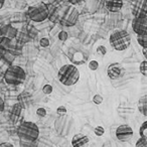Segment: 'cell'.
Instances as JSON below:
<instances>
[{
    "label": "cell",
    "mask_w": 147,
    "mask_h": 147,
    "mask_svg": "<svg viewBox=\"0 0 147 147\" xmlns=\"http://www.w3.org/2000/svg\"><path fill=\"white\" fill-rule=\"evenodd\" d=\"M90 139L88 136L82 134V133H78V134L74 135L73 139H71V146L73 147H85L89 143Z\"/></svg>",
    "instance_id": "5bb4252c"
},
{
    "label": "cell",
    "mask_w": 147,
    "mask_h": 147,
    "mask_svg": "<svg viewBox=\"0 0 147 147\" xmlns=\"http://www.w3.org/2000/svg\"><path fill=\"white\" fill-rule=\"evenodd\" d=\"M137 42L142 49H147V34L137 35Z\"/></svg>",
    "instance_id": "e0dca14e"
},
{
    "label": "cell",
    "mask_w": 147,
    "mask_h": 147,
    "mask_svg": "<svg viewBox=\"0 0 147 147\" xmlns=\"http://www.w3.org/2000/svg\"><path fill=\"white\" fill-rule=\"evenodd\" d=\"M139 71L144 77H147V59L141 61L140 65H139Z\"/></svg>",
    "instance_id": "d6986e66"
},
{
    "label": "cell",
    "mask_w": 147,
    "mask_h": 147,
    "mask_svg": "<svg viewBox=\"0 0 147 147\" xmlns=\"http://www.w3.org/2000/svg\"><path fill=\"white\" fill-rule=\"evenodd\" d=\"M53 86L49 84H45V86L42 87V92H43V94H45V95L51 94V93H53Z\"/></svg>",
    "instance_id": "7402d4cb"
},
{
    "label": "cell",
    "mask_w": 147,
    "mask_h": 147,
    "mask_svg": "<svg viewBox=\"0 0 147 147\" xmlns=\"http://www.w3.org/2000/svg\"><path fill=\"white\" fill-rule=\"evenodd\" d=\"M132 29L137 35L147 34V16L134 17L132 20Z\"/></svg>",
    "instance_id": "30bf717a"
},
{
    "label": "cell",
    "mask_w": 147,
    "mask_h": 147,
    "mask_svg": "<svg viewBox=\"0 0 147 147\" xmlns=\"http://www.w3.org/2000/svg\"><path fill=\"white\" fill-rule=\"evenodd\" d=\"M94 132L97 136L100 137V136H103V135H104L105 129H104V127H102V126H97L96 128L94 129Z\"/></svg>",
    "instance_id": "cb8c5ba5"
},
{
    "label": "cell",
    "mask_w": 147,
    "mask_h": 147,
    "mask_svg": "<svg viewBox=\"0 0 147 147\" xmlns=\"http://www.w3.org/2000/svg\"><path fill=\"white\" fill-rule=\"evenodd\" d=\"M75 121L69 114L59 116L55 121V129L59 136H67L71 132Z\"/></svg>",
    "instance_id": "8992f818"
},
{
    "label": "cell",
    "mask_w": 147,
    "mask_h": 147,
    "mask_svg": "<svg viewBox=\"0 0 147 147\" xmlns=\"http://www.w3.org/2000/svg\"><path fill=\"white\" fill-rule=\"evenodd\" d=\"M131 12L134 17L147 16V0H134L131 5Z\"/></svg>",
    "instance_id": "9c48e42d"
},
{
    "label": "cell",
    "mask_w": 147,
    "mask_h": 147,
    "mask_svg": "<svg viewBox=\"0 0 147 147\" xmlns=\"http://www.w3.org/2000/svg\"><path fill=\"white\" fill-rule=\"evenodd\" d=\"M97 53L100 55H105L107 53V49L104 45H99L98 49H97Z\"/></svg>",
    "instance_id": "4dcf8cb0"
},
{
    "label": "cell",
    "mask_w": 147,
    "mask_h": 147,
    "mask_svg": "<svg viewBox=\"0 0 147 147\" xmlns=\"http://www.w3.org/2000/svg\"><path fill=\"white\" fill-rule=\"evenodd\" d=\"M36 115L38 117H45L47 116V110L42 107H39V108L36 109Z\"/></svg>",
    "instance_id": "83f0119b"
},
{
    "label": "cell",
    "mask_w": 147,
    "mask_h": 147,
    "mask_svg": "<svg viewBox=\"0 0 147 147\" xmlns=\"http://www.w3.org/2000/svg\"><path fill=\"white\" fill-rule=\"evenodd\" d=\"M123 5H124L123 0H105V7L109 12H119L122 9Z\"/></svg>",
    "instance_id": "7c38bea8"
},
{
    "label": "cell",
    "mask_w": 147,
    "mask_h": 147,
    "mask_svg": "<svg viewBox=\"0 0 147 147\" xmlns=\"http://www.w3.org/2000/svg\"><path fill=\"white\" fill-rule=\"evenodd\" d=\"M49 12H51V5L40 2L28 7L27 16L33 22H42L49 18Z\"/></svg>",
    "instance_id": "5b68a950"
},
{
    "label": "cell",
    "mask_w": 147,
    "mask_h": 147,
    "mask_svg": "<svg viewBox=\"0 0 147 147\" xmlns=\"http://www.w3.org/2000/svg\"><path fill=\"white\" fill-rule=\"evenodd\" d=\"M21 111H22V106L19 103H16V104L13 105L10 111V119L12 122H15L19 118V116L21 114Z\"/></svg>",
    "instance_id": "2e32d148"
},
{
    "label": "cell",
    "mask_w": 147,
    "mask_h": 147,
    "mask_svg": "<svg viewBox=\"0 0 147 147\" xmlns=\"http://www.w3.org/2000/svg\"><path fill=\"white\" fill-rule=\"evenodd\" d=\"M57 113L59 116H61V115H65V114H67V110L65 106H59L57 109Z\"/></svg>",
    "instance_id": "4316f807"
},
{
    "label": "cell",
    "mask_w": 147,
    "mask_h": 147,
    "mask_svg": "<svg viewBox=\"0 0 147 147\" xmlns=\"http://www.w3.org/2000/svg\"><path fill=\"white\" fill-rule=\"evenodd\" d=\"M102 147H113V146H112V144H111L110 141H106V142L103 144Z\"/></svg>",
    "instance_id": "e575fe53"
},
{
    "label": "cell",
    "mask_w": 147,
    "mask_h": 147,
    "mask_svg": "<svg viewBox=\"0 0 147 147\" xmlns=\"http://www.w3.org/2000/svg\"><path fill=\"white\" fill-rule=\"evenodd\" d=\"M93 102H94L96 105L102 104V103H103V97L101 96V95H99V94L95 95V96L93 97Z\"/></svg>",
    "instance_id": "484cf974"
},
{
    "label": "cell",
    "mask_w": 147,
    "mask_h": 147,
    "mask_svg": "<svg viewBox=\"0 0 147 147\" xmlns=\"http://www.w3.org/2000/svg\"><path fill=\"white\" fill-rule=\"evenodd\" d=\"M134 135L132 127L128 124H121L116 129V138L121 142H128Z\"/></svg>",
    "instance_id": "ba28073f"
},
{
    "label": "cell",
    "mask_w": 147,
    "mask_h": 147,
    "mask_svg": "<svg viewBox=\"0 0 147 147\" xmlns=\"http://www.w3.org/2000/svg\"><path fill=\"white\" fill-rule=\"evenodd\" d=\"M26 79V73L19 65H12L7 67L4 73V81L10 86H19Z\"/></svg>",
    "instance_id": "277c9868"
},
{
    "label": "cell",
    "mask_w": 147,
    "mask_h": 147,
    "mask_svg": "<svg viewBox=\"0 0 147 147\" xmlns=\"http://www.w3.org/2000/svg\"><path fill=\"white\" fill-rule=\"evenodd\" d=\"M63 1H65V0H49V4L51 5V6L59 7V4H61Z\"/></svg>",
    "instance_id": "f546056e"
},
{
    "label": "cell",
    "mask_w": 147,
    "mask_h": 147,
    "mask_svg": "<svg viewBox=\"0 0 147 147\" xmlns=\"http://www.w3.org/2000/svg\"><path fill=\"white\" fill-rule=\"evenodd\" d=\"M135 147H147V139L140 137V138L137 140L136 144H135Z\"/></svg>",
    "instance_id": "44dd1931"
},
{
    "label": "cell",
    "mask_w": 147,
    "mask_h": 147,
    "mask_svg": "<svg viewBox=\"0 0 147 147\" xmlns=\"http://www.w3.org/2000/svg\"><path fill=\"white\" fill-rule=\"evenodd\" d=\"M125 69L120 63H113L107 67V76L111 80H119L124 76Z\"/></svg>",
    "instance_id": "8fae6325"
},
{
    "label": "cell",
    "mask_w": 147,
    "mask_h": 147,
    "mask_svg": "<svg viewBox=\"0 0 147 147\" xmlns=\"http://www.w3.org/2000/svg\"><path fill=\"white\" fill-rule=\"evenodd\" d=\"M57 78L63 86H73L80 79V71L75 65H65L59 67Z\"/></svg>",
    "instance_id": "6da1fadb"
},
{
    "label": "cell",
    "mask_w": 147,
    "mask_h": 147,
    "mask_svg": "<svg viewBox=\"0 0 147 147\" xmlns=\"http://www.w3.org/2000/svg\"><path fill=\"white\" fill-rule=\"evenodd\" d=\"M57 37H59V40H61V41H65L67 38H69V34H67V31L61 30V31H59V35H57Z\"/></svg>",
    "instance_id": "603a6c76"
},
{
    "label": "cell",
    "mask_w": 147,
    "mask_h": 147,
    "mask_svg": "<svg viewBox=\"0 0 147 147\" xmlns=\"http://www.w3.org/2000/svg\"><path fill=\"white\" fill-rule=\"evenodd\" d=\"M86 0H67V2L71 5H77V4H80V3L84 2Z\"/></svg>",
    "instance_id": "1f68e13d"
},
{
    "label": "cell",
    "mask_w": 147,
    "mask_h": 147,
    "mask_svg": "<svg viewBox=\"0 0 147 147\" xmlns=\"http://www.w3.org/2000/svg\"><path fill=\"white\" fill-rule=\"evenodd\" d=\"M139 112L143 115V116L147 117V95H143L140 97L138 100V105H137Z\"/></svg>",
    "instance_id": "9a60e30c"
},
{
    "label": "cell",
    "mask_w": 147,
    "mask_h": 147,
    "mask_svg": "<svg viewBox=\"0 0 147 147\" xmlns=\"http://www.w3.org/2000/svg\"><path fill=\"white\" fill-rule=\"evenodd\" d=\"M16 133L21 141H35L38 139L39 128L35 123L23 121L18 126Z\"/></svg>",
    "instance_id": "3957f363"
},
{
    "label": "cell",
    "mask_w": 147,
    "mask_h": 147,
    "mask_svg": "<svg viewBox=\"0 0 147 147\" xmlns=\"http://www.w3.org/2000/svg\"><path fill=\"white\" fill-rule=\"evenodd\" d=\"M49 39L47 38V37H42V38L39 40V45H40V47H47L49 45Z\"/></svg>",
    "instance_id": "f1b7e54d"
},
{
    "label": "cell",
    "mask_w": 147,
    "mask_h": 147,
    "mask_svg": "<svg viewBox=\"0 0 147 147\" xmlns=\"http://www.w3.org/2000/svg\"><path fill=\"white\" fill-rule=\"evenodd\" d=\"M79 16H80V13L78 9L74 6H69L65 7V10L63 11L59 21L63 26H74L78 21Z\"/></svg>",
    "instance_id": "52a82bcc"
},
{
    "label": "cell",
    "mask_w": 147,
    "mask_h": 147,
    "mask_svg": "<svg viewBox=\"0 0 147 147\" xmlns=\"http://www.w3.org/2000/svg\"><path fill=\"white\" fill-rule=\"evenodd\" d=\"M37 140L35 141H21L20 140V145L21 147H37Z\"/></svg>",
    "instance_id": "ffe728a7"
},
{
    "label": "cell",
    "mask_w": 147,
    "mask_h": 147,
    "mask_svg": "<svg viewBox=\"0 0 147 147\" xmlns=\"http://www.w3.org/2000/svg\"><path fill=\"white\" fill-rule=\"evenodd\" d=\"M98 67H99V63L97 61H95V59H92V61L89 63V69H90L91 71H96Z\"/></svg>",
    "instance_id": "d4e9b609"
},
{
    "label": "cell",
    "mask_w": 147,
    "mask_h": 147,
    "mask_svg": "<svg viewBox=\"0 0 147 147\" xmlns=\"http://www.w3.org/2000/svg\"><path fill=\"white\" fill-rule=\"evenodd\" d=\"M0 147H14V145L10 142H2L0 143Z\"/></svg>",
    "instance_id": "836d02e7"
},
{
    "label": "cell",
    "mask_w": 147,
    "mask_h": 147,
    "mask_svg": "<svg viewBox=\"0 0 147 147\" xmlns=\"http://www.w3.org/2000/svg\"><path fill=\"white\" fill-rule=\"evenodd\" d=\"M139 135L142 138L147 139V121H145V122H143L141 124L140 128H139Z\"/></svg>",
    "instance_id": "ac0fdd59"
},
{
    "label": "cell",
    "mask_w": 147,
    "mask_h": 147,
    "mask_svg": "<svg viewBox=\"0 0 147 147\" xmlns=\"http://www.w3.org/2000/svg\"><path fill=\"white\" fill-rule=\"evenodd\" d=\"M4 2H5V0H0V9L3 7V5H4Z\"/></svg>",
    "instance_id": "8d00e7d4"
},
{
    "label": "cell",
    "mask_w": 147,
    "mask_h": 147,
    "mask_svg": "<svg viewBox=\"0 0 147 147\" xmlns=\"http://www.w3.org/2000/svg\"><path fill=\"white\" fill-rule=\"evenodd\" d=\"M142 53L144 55V57L147 59V49H142Z\"/></svg>",
    "instance_id": "d590c367"
},
{
    "label": "cell",
    "mask_w": 147,
    "mask_h": 147,
    "mask_svg": "<svg viewBox=\"0 0 147 147\" xmlns=\"http://www.w3.org/2000/svg\"><path fill=\"white\" fill-rule=\"evenodd\" d=\"M17 29L13 27L10 24L3 25L2 27H0V36L7 37L9 39H14L17 36Z\"/></svg>",
    "instance_id": "4fadbf2b"
},
{
    "label": "cell",
    "mask_w": 147,
    "mask_h": 147,
    "mask_svg": "<svg viewBox=\"0 0 147 147\" xmlns=\"http://www.w3.org/2000/svg\"><path fill=\"white\" fill-rule=\"evenodd\" d=\"M109 42L111 47L117 51H124L130 47L131 36L126 30L117 29L113 31L109 37Z\"/></svg>",
    "instance_id": "7a4b0ae2"
},
{
    "label": "cell",
    "mask_w": 147,
    "mask_h": 147,
    "mask_svg": "<svg viewBox=\"0 0 147 147\" xmlns=\"http://www.w3.org/2000/svg\"><path fill=\"white\" fill-rule=\"evenodd\" d=\"M5 108V104H4V100H3L1 97H0V113H2L4 111Z\"/></svg>",
    "instance_id": "d6a6232c"
}]
</instances>
